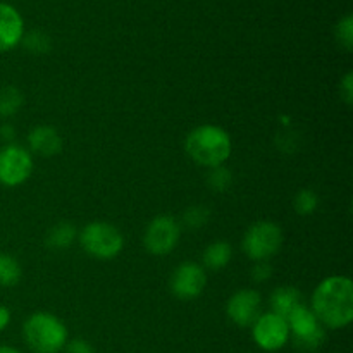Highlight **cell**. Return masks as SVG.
Segmentation results:
<instances>
[{"label": "cell", "mask_w": 353, "mask_h": 353, "mask_svg": "<svg viewBox=\"0 0 353 353\" xmlns=\"http://www.w3.org/2000/svg\"><path fill=\"white\" fill-rule=\"evenodd\" d=\"M312 312L321 324L340 330L353 319V285L348 278L333 276L321 283L312 296Z\"/></svg>", "instance_id": "cell-1"}, {"label": "cell", "mask_w": 353, "mask_h": 353, "mask_svg": "<svg viewBox=\"0 0 353 353\" xmlns=\"http://www.w3.org/2000/svg\"><path fill=\"white\" fill-rule=\"evenodd\" d=\"M185 148L196 164L214 169L219 168L231 155V140L224 130L207 124L188 134Z\"/></svg>", "instance_id": "cell-2"}, {"label": "cell", "mask_w": 353, "mask_h": 353, "mask_svg": "<svg viewBox=\"0 0 353 353\" xmlns=\"http://www.w3.org/2000/svg\"><path fill=\"white\" fill-rule=\"evenodd\" d=\"M26 343L38 353H57L68 343V330L55 316L47 312L33 314L24 324Z\"/></svg>", "instance_id": "cell-3"}, {"label": "cell", "mask_w": 353, "mask_h": 353, "mask_svg": "<svg viewBox=\"0 0 353 353\" xmlns=\"http://www.w3.org/2000/svg\"><path fill=\"white\" fill-rule=\"evenodd\" d=\"M83 250L95 259H114L123 250V234L112 224L92 223L79 234Z\"/></svg>", "instance_id": "cell-4"}, {"label": "cell", "mask_w": 353, "mask_h": 353, "mask_svg": "<svg viewBox=\"0 0 353 353\" xmlns=\"http://www.w3.org/2000/svg\"><path fill=\"white\" fill-rule=\"evenodd\" d=\"M290 327V336L293 338V343L302 352H316L323 347L326 341L323 324L317 321L314 312L307 309L305 305H300L292 316L286 319Z\"/></svg>", "instance_id": "cell-5"}, {"label": "cell", "mask_w": 353, "mask_h": 353, "mask_svg": "<svg viewBox=\"0 0 353 353\" xmlns=\"http://www.w3.org/2000/svg\"><path fill=\"white\" fill-rule=\"evenodd\" d=\"M281 243L283 233L279 226H276L274 223L262 221V223L254 224L245 233L241 248L252 261L261 262L265 259H271L281 248Z\"/></svg>", "instance_id": "cell-6"}, {"label": "cell", "mask_w": 353, "mask_h": 353, "mask_svg": "<svg viewBox=\"0 0 353 353\" xmlns=\"http://www.w3.org/2000/svg\"><path fill=\"white\" fill-rule=\"evenodd\" d=\"M252 336L262 350L276 352L285 347L286 341H288V323L272 312L264 314L252 326Z\"/></svg>", "instance_id": "cell-7"}, {"label": "cell", "mask_w": 353, "mask_h": 353, "mask_svg": "<svg viewBox=\"0 0 353 353\" xmlns=\"http://www.w3.org/2000/svg\"><path fill=\"white\" fill-rule=\"evenodd\" d=\"M33 169L30 154L23 147L7 145L0 150V183L17 186L26 181Z\"/></svg>", "instance_id": "cell-8"}, {"label": "cell", "mask_w": 353, "mask_h": 353, "mask_svg": "<svg viewBox=\"0 0 353 353\" xmlns=\"http://www.w3.org/2000/svg\"><path fill=\"white\" fill-rule=\"evenodd\" d=\"M179 224L171 216L155 217L145 233V247L154 255H165L178 245Z\"/></svg>", "instance_id": "cell-9"}, {"label": "cell", "mask_w": 353, "mask_h": 353, "mask_svg": "<svg viewBox=\"0 0 353 353\" xmlns=\"http://www.w3.org/2000/svg\"><path fill=\"white\" fill-rule=\"evenodd\" d=\"M205 283L207 278L203 269L193 262H185L172 272L171 290L178 299L192 300L203 292Z\"/></svg>", "instance_id": "cell-10"}, {"label": "cell", "mask_w": 353, "mask_h": 353, "mask_svg": "<svg viewBox=\"0 0 353 353\" xmlns=\"http://www.w3.org/2000/svg\"><path fill=\"white\" fill-rule=\"evenodd\" d=\"M261 295L255 290H241L228 302V316L236 326H254L255 321L261 317Z\"/></svg>", "instance_id": "cell-11"}, {"label": "cell", "mask_w": 353, "mask_h": 353, "mask_svg": "<svg viewBox=\"0 0 353 353\" xmlns=\"http://www.w3.org/2000/svg\"><path fill=\"white\" fill-rule=\"evenodd\" d=\"M23 40V19L9 3L0 2V52H7Z\"/></svg>", "instance_id": "cell-12"}, {"label": "cell", "mask_w": 353, "mask_h": 353, "mask_svg": "<svg viewBox=\"0 0 353 353\" xmlns=\"http://www.w3.org/2000/svg\"><path fill=\"white\" fill-rule=\"evenodd\" d=\"M28 141H30L31 150L38 155H43V157H50V155L59 154L62 148L61 137L50 126L34 128L30 133V137H28Z\"/></svg>", "instance_id": "cell-13"}, {"label": "cell", "mask_w": 353, "mask_h": 353, "mask_svg": "<svg viewBox=\"0 0 353 353\" xmlns=\"http://www.w3.org/2000/svg\"><path fill=\"white\" fill-rule=\"evenodd\" d=\"M271 305L272 314H276V316L283 317L286 321L300 305H303L302 295L293 286H283V288H278L272 293Z\"/></svg>", "instance_id": "cell-14"}, {"label": "cell", "mask_w": 353, "mask_h": 353, "mask_svg": "<svg viewBox=\"0 0 353 353\" xmlns=\"http://www.w3.org/2000/svg\"><path fill=\"white\" fill-rule=\"evenodd\" d=\"M231 259V247L226 241H217L207 247V250L203 252V264L207 265L212 271L217 269H223L224 265H228Z\"/></svg>", "instance_id": "cell-15"}, {"label": "cell", "mask_w": 353, "mask_h": 353, "mask_svg": "<svg viewBox=\"0 0 353 353\" xmlns=\"http://www.w3.org/2000/svg\"><path fill=\"white\" fill-rule=\"evenodd\" d=\"M76 238V230L68 223H61L55 228H52L47 234V245L48 248L54 250H62V248H69Z\"/></svg>", "instance_id": "cell-16"}, {"label": "cell", "mask_w": 353, "mask_h": 353, "mask_svg": "<svg viewBox=\"0 0 353 353\" xmlns=\"http://www.w3.org/2000/svg\"><path fill=\"white\" fill-rule=\"evenodd\" d=\"M23 105V93L14 86H6L0 90V117H9Z\"/></svg>", "instance_id": "cell-17"}, {"label": "cell", "mask_w": 353, "mask_h": 353, "mask_svg": "<svg viewBox=\"0 0 353 353\" xmlns=\"http://www.w3.org/2000/svg\"><path fill=\"white\" fill-rule=\"evenodd\" d=\"M21 279V265L14 257L0 254V286H14Z\"/></svg>", "instance_id": "cell-18"}, {"label": "cell", "mask_w": 353, "mask_h": 353, "mask_svg": "<svg viewBox=\"0 0 353 353\" xmlns=\"http://www.w3.org/2000/svg\"><path fill=\"white\" fill-rule=\"evenodd\" d=\"M317 195L310 190H302L299 195L295 196V210L302 216H307V214H312L314 210L317 209Z\"/></svg>", "instance_id": "cell-19"}, {"label": "cell", "mask_w": 353, "mask_h": 353, "mask_svg": "<svg viewBox=\"0 0 353 353\" xmlns=\"http://www.w3.org/2000/svg\"><path fill=\"white\" fill-rule=\"evenodd\" d=\"M209 209L203 205H193L190 207L188 210L185 212V216H183V219H185V224L188 228H200L203 226V224L209 221Z\"/></svg>", "instance_id": "cell-20"}, {"label": "cell", "mask_w": 353, "mask_h": 353, "mask_svg": "<svg viewBox=\"0 0 353 353\" xmlns=\"http://www.w3.org/2000/svg\"><path fill=\"white\" fill-rule=\"evenodd\" d=\"M336 37L340 43L343 45L347 50H352L353 47V17L347 16L338 23L336 26Z\"/></svg>", "instance_id": "cell-21"}, {"label": "cell", "mask_w": 353, "mask_h": 353, "mask_svg": "<svg viewBox=\"0 0 353 353\" xmlns=\"http://www.w3.org/2000/svg\"><path fill=\"white\" fill-rule=\"evenodd\" d=\"M24 45H26L28 50L33 52V54H43V52H47L48 48H50L48 37H45L40 31H33V33L28 34V37L24 38Z\"/></svg>", "instance_id": "cell-22"}, {"label": "cell", "mask_w": 353, "mask_h": 353, "mask_svg": "<svg viewBox=\"0 0 353 353\" xmlns=\"http://www.w3.org/2000/svg\"><path fill=\"white\" fill-rule=\"evenodd\" d=\"M231 185V172L226 171L219 165V168H214L212 172L209 174V186L216 192H224L228 186Z\"/></svg>", "instance_id": "cell-23"}, {"label": "cell", "mask_w": 353, "mask_h": 353, "mask_svg": "<svg viewBox=\"0 0 353 353\" xmlns=\"http://www.w3.org/2000/svg\"><path fill=\"white\" fill-rule=\"evenodd\" d=\"M271 272H272L271 265H269L265 261H261L254 265V269H252V278H254L255 281L261 283V281H265V279L271 276Z\"/></svg>", "instance_id": "cell-24"}, {"label": "cell", "mask_w": 353, "mask_h": 353, "mask_svg": "<svg viewBox=\"0 0 353 353\" xmlns=\"http://www.w3.org/2000/svg\"><path fill=\"white\" fill-rule=\"evenodd\" d=\"M65 353H95L93 347L85 340H72L71 343H65Z\"/></svg>", "instance_id": "cell-25"}, {"label": "cell", "mask_w": 353, "mask_h": 353, "mask_svg": "<svg viewBox=\"0 0 353 353\" xmlns=\"http://www.w3.org/2000/svg\"><path fill=\"white\" fill-rule=\"evenodd\" d=\"M340 93H341V97H343L345 102L350 105V103L353 102V74L352 72H348V74L343 78V81H341Z\"/></svg>", "instance_id": "cell-26"}, {"label": "cell", "mask_w": 353, "mask_h": 353, "mask_svg": "<svg viewBox=\"0 0 353 353\" xmlns=\"http://www.w3.org/2000/svg\"><path fill=\"white\" fill-rule=\"evenodd\" d=\"M10 321V312L6 309V307H0V331L9 324Z\"/></svg>", "instance_id": "cell-27"}, {"label": "cell", "mask_w": 353, "mask_h": 353, "mask_svg": "<svg viewBox=\"0 0 353 353\" xmlns=\"http://www.w3.org/2000/svg\"><path fill=\"white\" fill-rule=\"evenodd\" d=\"M0 134H2V138H6V140H10V138H14V130L10 126H3L2 130H0Z\"/></svg>", "instance_id": "cell-28"}, {"label": "cell", "mask_w": 353, "mask_h": 353, "mask_svg": "<svg viewBox=\"0 0 353 353\" xmlns=\"http://www.w3.org/2000/svg\"><path fill=\"white\" fill-rule=\"evenodd\" d=\"M0 353H21V352H17L16 348H10V347H0Z\"/></svg>", "instance_id": "cell-29"}]
</instances>
